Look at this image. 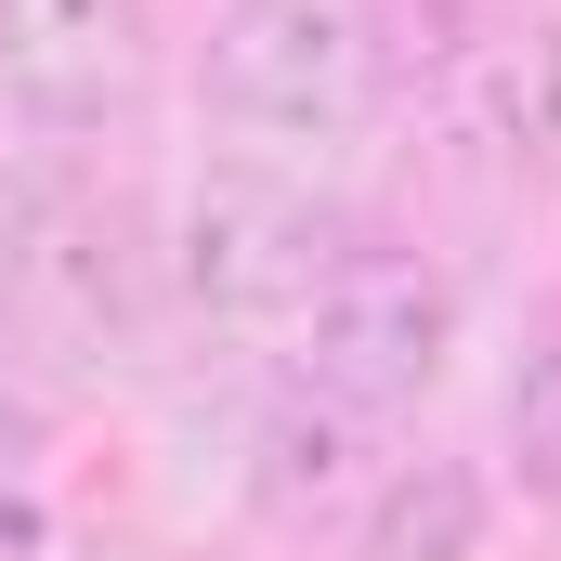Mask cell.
<instances>
[{
	"label": "cell",
	"instance_id": "6da1fadb",
	"mask_svg": "<svg viewBox=\"0 0 561 561\" xmlns=\"http://www.w3.org/2000/svg\"><path fill=\"white\" fill-rule=\"evenodd\" d=\"M196 118L249 157H327L379 105V39L353 0H209L196 26Z\"/></svg>",
	"mask_w": 561,
	"mask_h": 561
},
{
	"label": "cell",
	"instance_id": "7a4b0ae2",
	"mask_svg": "<svg viewBox=\"0 0 561 561\" xmlns=\"http://www.w3.org/2000/svg\"><path fill=\"white\" fill-rule=\"evenodd\" d=\"M340 249H353V222L313 196L300 157H209L157 236V275L209 327H287Z\"/></svg>",
	"mask_w": 561,
	"mask_h": 561
},
{
	"label": "cell",
	"instance_id": "3957f363",
	"mask_svg": "<svg viewBox=\"0 0 561 561\" xmlns=\"http://www.w3.org/2000/svg\"><path fill=\"white\" fill-rule=\"evenodd\" d=\"M287 366H300V392H327V405H353V419H405L444 392V366H457V275L405 249V236H353L313 300L287 313Z\"/></svg>",
	"mask_w": 561,
	"mask_h": 561
},
{
	"label": "cell",
	"instance_id": "277c9868",
	"mask_svg": "<svg viewBox=\"0 0 561 561\" xmlns=\"http://www.w3.org/2000/svg\"><path fill=\"white\" fill-rule=\"evenodd\" d=\"M144 66H157V13L144 0H0V79L26 105L92 118V105L144 92Z\"/></svg>",
	"mask_w": 561,
	"mask_h": 561
},
{
	"label": "cell",
	"instance_id": "5b68a950",
	"mask_svg": "<svg viewBox=\"0 0 561 561\" xmlns=\"http://www.w3.org/2000/svg\"><path fill=\"white\" fill-rule=\"evenodd\" d=\"M457 118L470 144L510 170V183H561V26H496L470 66H457Z\"/></svg>",
	"mask_w": 561,
	"mask_h": 561
},
{
	"label": "cell",
	"instance_id": "8992f818",
	"mask_svg": "<svg viewBox=\"0 0 561 561\" xmlns=\"http://www.w3.org/2000/svg\"><path fill=\"white\" fill-rule=\"evenodd\" d=\"M366 483H379V470H366V419L287 379V405L249 431V496H262L275 523H353Z\"/></svg>",
	"mask_w": 561,
	"mask_h": 561
},
{
	"label": "cell",
	"instance_id": "52a82bcc",
	"mask_svg": "<svg viewBox=\"0 0 561 561\" xmlns=\"http://www.w3.org/2000/svg\"><path fill=\"white\" fill-rule=\"evenodd\" d=\"M483 523H496V496L470 457H392L353 496V561H470Z\"/></svg>",
	"mask_w": 561,
	"mask_h": 561
},
{
	"label": "cell",
	"instance_id": "ba28073f",
	"mask_svg": "<svg viewBox=\"0 0 561 561\" xmlns=\"http://www.w3.org/2000/svg\"><path fill=\"white\" fill-rule=\"evenodd\" d=\"M496 444H510L523 496H549V510H561V327L510 366V392H496Z\"/></svg>",
	"mask_w": 561,
	"mask_h": 561
},
{
	"label": "cell",
	"instance_id": "9c48e42d",
	"mask_svg": "<svg viewBox=\"0 0 561 561\" xmlns=\"http://www.w3.org/2000/svg\"><path fill=\"white\" fill-rule=\"evenodd\" d=\"M39 222H53V196L0 170V313H13L26 287H39Z\"/></svg>",
	"mask_w": 561,
	"mask_h": 561
}]
</instances>
